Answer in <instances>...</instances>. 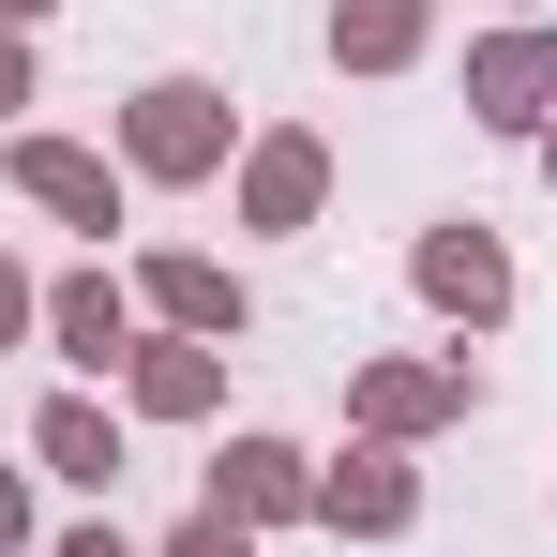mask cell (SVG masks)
I'll return each instance as SVG.
<instances>
[{
	"instance_id": "obj_1",
	"label": "cell",
	"mask_w": 557,
	"mask_h": 557,
	"mask_svg": "<svg viewBox=\"0 0 557 557\" xmlns=\"http://www.w3.org/2000/svg\"><path fill=\"white\" fill-rule=\"evenodd\" d=\"M242 166V106L211 91V76H136L121 91V182H226Z\"/></svg>"
},
{
	"instance_id": "obj_2",
	"label": "cell",
	"mask_w": 557,
	"mask_h": 557,
	"mask_svg": "<svg viewBox=\"0 0 557 557\" xmlns=\"http://www.w3.org/2000/svg\"><path fill=\"white\" fill-rule=\"evenodd\" d=\"M467 407H482V362H467V347H392V362L347 376V422H362V437H392V453L453 437Z\"/></svg>"
},
{
	"instance_id": "obj_3",
	"label": "cell",
	"mask_w": 557,
	"mask_h": 557,
	"mask_svg": "<svg viewBox=\"0 0 557 557\" xmlns=\"http://www.w3.org/2000/svg\"><path fill=\"white\" fill-rule=\"evenodd\" d=\"M226 211H242L257 242H301V226L332 211V136H301V121L242 136V166H226Z\"/></svg>"
},
{
	"instance_id": "obj_4",
	"label": "cell",
	"mask_w": 557,
	"mask_h": 557,
	"mask_svg": "<svg viewBox=\"0 0 557 557\" xmlns=\"http://www.w3.org/2000/svg\"><path fill=\"white\" fill-rule=\"evenodd\" d=\"M136 317L151 332H196V347H242L257 332V286L226 272V257H196V242H151L136 257Z\"/></svg>"
},
{
	"instance_id": "obj_5",
	"label": "cell",
	"mask_w": 557,
	"mask_h": 557,
	"mask_svg": "<svg viewBox=\"0 0 557 557\" xmlns=\"http://www.w3.org/2000/svg\"><path fill=\"white\" fill-rule=\"evenodd\" d=\"M467 121L482 136H543L557 121V15H512V30L467 46Z\"/></svg>"
},
{
	"instance_id": "obj_6",
	"label": "cell",
	"mask_w": 557,
	"mask_h": 557,
	"mask_svg": "<svg viewBox=\"0 0 557 557\" xmlns=\"http://www.w3.org/2000/svg\"><path fill=\"white\" fill-rule=\"evenodd\" d=\"M407 286H422L453 332H497V317H512V242H497L482 211H453V226H422V242H407Z\"/></svg>"
},
{
	"instance_id": "obj_7",
	"label": "cell",
	"mask_w": 557,
	"mask_h": 557,
	"mask_svg": "<svg viewBox=\"0 0 557 557\" xmlns=\"http://www.w3.org/2000/svg\"><path fill=\"white\" fill-rule=\"evenodd\" d=\"M317 528L332 543H407L422 528V467L392 453V437H347V453L317 467Z\"/></svg>"
},
{
	"instance_id": "obj_8",
	"label": "cell",
	"mask_w": 557,
	"mask_h": 557,
	"mask_svg": "<svg viewBox=\"0 0 557 557\" xmlns=\"http://www.w3.org/2000/svg\"><path fill=\"white\" fill-rule=\"evenodd\" d=\"M0 182L30 196V211H46V226H121V151H91V136H15V151H0Z\"/></svg>"
},
{
	"instance_id": "obj_9",
	"label": "cell",
	"mask_w": 557,
	"mask_h": 557,
	"mask_svg": "<svg viewBox=\"0 0 557 557\" xmlns=\"http://www.w3.org/2000/svg\"><path fill=\"white\" fill-rule=\"evenodd\" d=\"M196 512H226V528H301V512H317V453H301V437H226L211 482H196Z\"/></svg>"
},
{
	"instance_id": "obj_10",
	"label": "cell",
	"mask_w": 557,
	"mask_h": 557,
	"mask_svg": "<svg viewBox=\"0 0 557 557\" xmlns=\"http://www.w3.org/2000/svg\"><path fill=\"white\" fill-rule=\"evenodd\" d=\"M46 347H61L76 376H121V362H136V272H106V257L61 272V286H46Z\"/></svg>"
},
{
	"instance_id": "obj_11",
	"label": "cell",
	"mask_w": 557,
	"mask_h": 557,
	"mask_svg": "<svg viewBox=\"0 0 557 557\" xmlns=\"http://www.w3.org/2000/svg\"><path fill=\"white\" fill-rule=\"evenodd\" d=\"M121 407H136V422H211V407H226V347H196V332H136Z\"/></svg>"
},
{
	"instance_id": "obj_12",
	"label": "cell",
	"mask_w": 557,
	"mask_h": 557,
	"mask_svg": "<svg viewBox=\"0 0 557 557\" xmlns=\"http://www.w3.org/2000/svg\"><path fill=\"white\" fill-rule=\"evenodd\" d=\"M437 0H332V76H422Z\"/></svg>"
},
{
	"instance_id": "obj_13",
	"label": "cell",
	"mask_w": 557,
	"mask_h": 557,
	"mask_svg": "<svg viewBox=\"0 0 557 557\" xmlns=\"http://www.w3.org/2000/svg\"><path fill=\"white\" fill-rule=\"evenodd\" d=\"M30 467L76 482V497H106V482H121V422H106L91 392H46V407H30Z\"/></svg>"
},
{
	"instance_id": "obj_14",
	"label": "cell",
	"mask_w": 557,
	"mask_h": 557,
	"mask_svg": "<svg viewBox=\"0 0 557 557\" xmlns=\"http://www.w3.org/2000/svg\"><path fill=\"white\" fill-rule=\"evenodd\" d=\"M151 557H257V528H226V512H182V528H166Z\"/></svg>"
},
{
	"instance_id": "obj_15",
	"label": "cell",
	"mask_w": 557,
	"mask_h": 557,
	"mask_svg": "<svg viewBox=\"0 0 557 557\" xmlns=\"http://www.w3.org/2000/svg\"><path fill=\"white\" fill-rule=\"evenodd\" d=\"M30 332H46V286L15 272V257H0V347H30Z\"/></svg>"
},
{
	"instance_id": "obj_16",
	"label": "cell",
	"mask_w": 557,
	"mask_h": 557,
	"mask_svg": "<svg viewBox=\"0 0 557 557\" xmlns=\"http://www.w3.org/2000/svg\"><path fill=\"white\" fill-rule=\"evenodd\" d=\"M0 557H30V467H0Z\"/></svg>"
},
{
	"instance_id": "obj_17",
	"label": "cell",
	"mask_w": 557,
	"mask_h": 557,
	"mask_svg": "<svg viewBox=\"0 0 557 557\" xmlns=\"http://www.w3.org/2000/svg\"><path fill=\"white\" fill-rule=\"evenodd\" d=\"M46 557H151V543H121V528H106V512H91V528H61V543H46Z\"/></svg>"
},
{
	"instance_id": "obj_18",
	"label": "cell",
	"mask_w": 557,
	"mask_h": 557,
	"mask_svg": "<svg viewBox=\"0 0 557 557\" xmlns=\"http://www.w3.org/2000/svg\"><path fill=\"white\" fill-rule=\"evenodd\" d=\"M30 106V30H0V121Z\"/></svg>"
},
{
	"instance_id": "obj_19",
	"label": "cell",
	"mask_w": 557,
	"mask_h": 557,
	"mask_svg": "<svg viewBox=\"0 0 557 557\" xmlns=\"http://www.w3.org/2000/svg\"><path fill=\"white\" fill-rule=\"evenodd\" d=\"M46 15H61V0H0V30H46Z\"/></svg>"
},
{
	"instance_id": "obj_20",
	"label": "cell",
	"mask_w": 557,
	"mask_h": 557,
	"mask_svg": "<svg viewBox=\"0 0 557 557\" xmlns=\"http://www.w3.org/2000/svg\"><path fill=\"white\" fill-rule=\"evenodd\" d=\"M543 182H557V121H543Z\"/></svg>"
},
{
	"instance_id": "obj_21",
	"label": "cell",
	"mask_w": 557,
	"mask_h": 557,
	"mask_svg": "<svg viewBox=\"0 0 557 557\" xmlns=\"http://www.w3.org/2000/svg\"><path fill=\"white\" fill-rule=\"evenodd\" d=\"M497 15H543V0H497Z\"/></svg>"
}]
</instances>
